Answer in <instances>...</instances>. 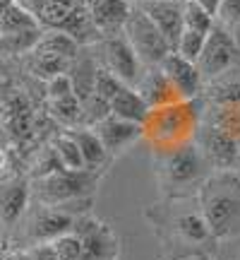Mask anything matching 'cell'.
I'll list each match as a JSON object with an SVG mask.
<instances>
[{
    "instance_id": "obj_1",
    "label": "cell",
    "mask_w": 240,
    "mask_h": 260,
    "mask_svg": "<svg viewBox=\"0 0 240 260\" xmlns=\"http://www.w3.org/2000/svg\"><path fill=\"white\" fill-rule=\"evenodd\" d=\"M123 34H125L128 41L132 44L135 53L139 56V60L147 65H161L173 53V48H171V44L166 41V37L158 31V27L149 19V15L139 8V5L130 12L128 22H125V27H123Z\"/></svg>"
},
{
    "instance_id": "obj_2",
    "label": "cell",
    "mask_w": 240,
    "mask_h": 260,
    "mask_svg": "<svg viewBox=\"0 0 240 260\" xmlns=\"http://www.w3.org/2000/svg\"><path fill=\"white\" fill-rule=\"evenodd\" d=\"M92 169H84V171H53L48 176L38 178V198L48 205H67L82 198L92 190L94 186V176L89 174Z\"/></svg>"
},
{
    "instance_id": "obj_3",
    "label": "cell",
    "mask_w": 240,
    "mask_h": 260,
    "mask_svg": "<svg viewBox=\"0 0 240 260\" xmlns=\"http://www.w3.org/2000/svg\"><path fill=\"white\" fill-rule=\"evenodd\" d=\"M240 48L235 39L226 31L223 27H216L209 31L207 44L202 48V56L197 58V68L204 77H219V75L228 73L233 65L238 63Z\"/></svg>"
},
{
    "instance_id": "obj_4",
    "label": "cell",
    "mask_w": 240,
    "mask_h": 260,
    "mask_svg": "<svg viewBox=\"0 0 240 260\" xmlns=\"http://www.w3.org/2000/svg\"><path fill=\"white\" fill-rule=\"evenodd\" d=\"M103 53H106V70H111L123 84H137L142 80L139 73V56L135 53L132 44L128 41L125 34H111L103 41Z\"/></svg>"
},
{
    "instance_id": "obj_5",
    "label": "cell",
    "mask_w": 240,
    "mask_h": 260,
    "mask_svg": "<svg viewBox=\"0 0 240 260\" xmlns=\"http://www.w3.org/2000/svg\"><path fill=\"white\" fill-rule=\"evenodd\" d=\"M183 5L185 0H139V8L166 37L171 48L176 51L183 37Z\"/></svg>"
},
{
    "instance_id": "obj_6",
    "label": "cell",
    "mask_w": 240,
    "mask_h": 260,
    "mask_svg": "<svg viewBox=\"0 0 240 260\" xmlns=\"http://www.w3.org/2000/svg\"><path fill=\"white\" fill-rule=\"evenodd\" d=\"M158 68L166 73V77L173 82V87L178 89V94L183 96L185 102H187V99H192L194 94L199 92L202 73H199L197 63L187 60V58H183L180 53H176V51H173V53H171L164 63L158 65Z\"/></svg>"
},
{
    "instance_id": "obj_7",
    "label": "cell",
    "mask_w": 240,
    "mask_h": 260,
    "mask_svg": "<svg viewBox=\"0 0 240 260\" xmlns=\"http://www.w3.org/2000/svg\"><path fill=\"white\" fill-rule=\"evenodd\" d=\"M89 15H92L94 27L99 29L101 34H118L120 29L125 27L130 12V0H92L89 5Z\"/></svg>"
},
{
    "instance_id": "obj_8",
    "label": "cell",
    "mask_w": 240,
    "mask_h": 260,
    "mask_svg": "<svg viewBox=\"0 0 240 260\" xmlns=\"http://www.w3.org/2000/svg\"><path fill=\"white\" fill-rule=\"evenodd\" d=\"M204 219L214 234H228L240 219V200L231 193H216L207 200Z\"/></svg>"
},
{
    "instance_id": "obj_9",
    "label": "cell",
    "mask_w": 240,
    "mask_h": 260,
    "mask_svg": "<svg viewBox=\"0 0 240 260\" xmlns=\"http://www.w3.org/2000/svg\"><path fill=\"white\" fill-rule=\"evenodd\" d=\"M142 130H144V125L118 118L113 113H108L106 118L96 123V135L101 138L106 152H118V149L128 147L132 140H137L142 135Z\"/></svg>"
},
{
    "instance_id": "obj_10",
    "label": "cell",
    "mask_w": 240,
    "mask_h": 260,
    "mask_svg": "<svg viewBox=\"0 0 240 260\" xmlns=\"http://www.w3.org/2000/svg\"><path fill=\"white\" fill-rule=\"evenodd\" d=\"M19 3L36 17L41 27L48 29H63L77 12V8H82L74 0H19Z\"/></svg>"
},
{
    "instance_id": "obj_11",
    "label": "cell",
    "mask_w": 240,
    "mask_h": 260,
    "mask_svg": "<svg viewBox=\"0 0 240 260\" xmlns=\"http://www.w3.org/2000/svg\"><path fill=\"white\" fill-rule=\"evenodd\" d=\"M139 94L144 96V102L149 104V109H164V106H171V104L185 102L161 68L147 73L139 80Z\"/></svg>"
},
{
    "instance_id": "obj_12",
    "label": "cell",
    "mask_w": 240,
    "mask_h": 260,
    "mask_svg": "<svg viewBox=\"0 0 240 260\" xmlns=\"http://www.w3.org/2000/svg\"><path fill=\"white\" fill-rule=\"evenodd\" d=\"M199 174H202V157H199V152L194 147L185 145V147H176L168 154L166 176L171 183L185 186V183H192Z\"/></svg>"
},
{
    "instance_id": "obj_13",
    "label": "cell",
    "mask_w": 240,
    "mask_h": 260,
    "mask_svg": "<svg viewBox=\"0 0 240 260\" xmlns=\"http://www.w3.org/2000/svg\"><path fill=\"white\" fill-rule=\"evenodd\" d=\"M111 113L118 116V118H125V121L144 125L149 121V116H151V109H149V104L144 102V96L137 89H132L130 84H123L120 92L113 96Z\"/></svg>"
},
{
    "instance_id": "obj_14",
    "label": "cell",
    "mask_w": 240,
    "mask_h": 260,
    "mask_svg": "<svg viewBox=\"0 0 240 260\" xmlns=\"http://www.w3.org/2000/svg\"><path fill=\"white\" fill-rule=\"evenodd\" d=\"M202 147L204 152L212 157L214 164L219 167H228L235 161V157L240 154V147H238V138H233L231 133L221 130L219 125H214L204 133L202 138Z\"/></svg>"
},
{
    "instance_id": "obj_15",
    "label": "cell",
    "mask_w": 240,
    "mask_h": 260,
    "mask_svg": "<svg viewBox=\"0 0 240 260\" xmlns=\"http://www.w3.org/2000/svg\"><path fill=\"white\" fill-rule=\"evenodd\" d=\"M74 226V219L70 212H65L60 207L56 210H44V212L36 214V219L31 224V236L36 239V241H53L58 236H63V234L72 232Z\"/></svg>"
},
{
    "instance_id": "obj_16",
    "label": "cell",
    "mask_w": 240,
    "mask_h": 260,
    "mask_svg": "<svg viewBox=\"0 0 240 260\" xmlns=\"http://www.w3.org/2000/svg\"><path fill=\"white\" fill-rule=\"evenodd\" d=\"M29 203V186L27 181H10L0 186V222L12 224L17 222L24 207Z\"/></svg>"
},
{
    "instance_id": "obj_17",
    "label": "cell",
    "mask_w": 240,
    "mask_h": 260,
    "mask_svg": "<svg viewBox=\"0 0 240 260\" xmlns=\"http://www.w3.org/2000/svg\"><path fill=\"white\" fill-rule=\"evenodd\" d=\"M36 53H48V56H58L65 58V60H72L77 58V51H79V41L72 39L67 31L63 29H51L46 34H41V39L34 46Z\"/></svg>"
},
{
    "instance_id": "obj_18",
    "label": "cell",
    "mask_w": 240,
    "mask_h": 260,
    "mask_svg": "<svg viewBox=\"0 0 240 260\" xmlns=\"http://www.w3.org/2000/svg\"><path fill=\"white\" fill-rule=\"evenodd\" d=\"M31 29H41V24L19 0L0 15V37L19 34V31H31Z\"/></svg>"
},
{
    "instance_id": "obj_19",
    "label": "cell",
    "mask_w": 240,
    "mask_h": 260,
    "mask_svg": "<svg viewBox=\"0 0 240 260\" xmlns=\"http://www.w3.org/2000/svg\"><path fill=\"white\" fill-rule=\"evenodd\" d=\"M53 149H56L63 169H67V171H84L87 169L82 149H79V145H77V140L72 135H58L53 140Z\"/></svg>"
},
{
    "instance_id": "obj_20",
    "label": "cell",
    "mask_w": 240,
    "mask_h": 260,
    "mask_svg": "<svg viewBox=\"0 0 240 260\" xmlns=\"http://www.w3.org/2000/svg\"><path fill=\"white\" fill-rule=\"evenodd\" d=\"M70 135L77 140V145L82 149V157H84V161H87V169H96L103 159H106V147H103L101 138H99L96 133H92V130H74Z\"/></svg>"
},
{
    "instance_id": "obj_21",
    "label": "cell",
    "mask_w": 240,
    "mask_h": 260,
    "mask_svg": "<svg viewBox=\"0 0 240 260\" xmlns=\"http://www.w3.org/2000/svg\"><path fill=\"white\" fill-rule=\"evenodd\" d=\"M183 29L190 31H199V34H209L214 29V17L209 12H204L199 5H194L192 0H185L183 5Z\"/></svg>"
},
{
    "instance_id": "obj_22",
    "label": "cell",
    "mask_w": 240,
    "mask_h": 260,
    "mask_svg": "<svg viewBox=\"0 0 240 260\" xmlns=\"http://www.w3.org/2000/svg\"><path fill=\"white\" fill-rule=\"evenodd\" d=\"M34 58H31V70L38 75V77H46V80H53L56 75H63L67 70V60L58 56H48V53H36L31 51Z\"/></svg>"
},
{
    "instance_id": "obj_23",
    "label": "cell",
    "mask_w": 240,
    "mask_h": 260,
    "mask_svg": "<svg viewBox=\"0 0 240 260\" xmlns=\"http://www.w3.org/2000/svg\"><path fill=\"white\" fill-rule=\"evenodd\" d=\"M60 260H84V243L74 232H67L51 241Z\"/></svg>"
},
{
    "instance_id": "obj_24",
    "label": "cell",
    "mask_w": 240,
    "mask_h": 260,
    "mask_svg": "<svg viewBox=\"0 0 240 260\" xmlns=\"http://www.w3.org/2000/svg\"><path fill=\"white\" fill-rule=\"evenodd\" d=\"M120 87H123V82H120L111 70H106V68H99V70H96V80H94V96H99L101 102L111 104L113 96L120 92Z\"/></svg>"
},
{
    "instance_id": "obj_25",
    "label": "cell",
    "mask_w": 240,
    "mask_h": 260,
    "mask_svg": "<svg viewBox=\"0 0 240 260\" xmlns=\"http://www.w3.org/2000/svg\"><path fill=\"white\" fill-rule=\"evenodd\" d=\"M207 37H209V34H199V31L183 29V37H180V44H178L176 53H180L183 58L197 63V58L202 56V48H204V44H207Z\"/></svg>"
},
{
    "instance_id": "obj_26",
    "label": "cell",
    "mask_w": 240,
    "mask_h": 260,
    "mask_svg": "<svg viewBox=\"0 0 240 260\" xmlns=\"http://www.w3.org/2000/svg\"><path fill=\"white\" fill-rule=\"evenodd\" d=\"M51 109L63 123H74L79 116H82V102L77 99V94H70V96H63V99H56L51 102Z\"/></svg>"
},
{
    "instance_id": "obj_27",
    "label": "cell",
    "mask_w": 240,
    "mask_h": 260,
    "mask_svg": "<svg viewBox=\"0 0 240 260\" xmlns=\"http://www.w3.org/2000/svg\"><path fill=\"white\" fill-rule=\"evenodd\" d=\"M178 229L190 241H202V239H207V234H209V224H207V219L197 217V214H185V217L178 219Z\"/></svg>"
},
{
    "instance_id": "obj_28",
    "label": "cell",
    "mask_w": 240,
    "mask_h": 260,
    "mask_svg": "<svg viewBox=\"0 0 240 260\" xmlns=\"http://www.w3.org/2000/svg\"><path fill=\"white\" fill-rule=\"evenodd\" d=\"M221 130L231 133L233 138H240V104H228L223 106V113L219 123H216Z\"/></svg>"
},
{
    "instance_id": "obj_29",
    "label": "cell",
    "mask_w": 240,
    "mask_h": 260,
    "mask_svg": "<svg viewBox=\"0 0 240 260\" xmlns=\"http://www.w3.org/2000/svg\"><path fill=\"white\" fill-rule=\"evenodd\" d=\"M74 94L72 87V77L70 75H56L53 80H48V99L56 102V99H63V96H70Z\"/></svg>"
},
{
    "instance_id": "obj_30",
    "label": "cell",
    "mask_w": 240,
    "mask_h": 260,
    "mask_svg": "<svg viewBox=\"0 0 240 260\" xmlns=\"http://www.w3.org/2000/svg\"><path fill=\"white\" fill-rule=\"evenodd\" d=\"M216 17L228 27H240V0H221Z\"/></svg>"
},
{
    "instance_id": "obj_31",
    "label": "cell",
    "mask_w": 240,
    "mask_h": 260,
    "mask_svg": "<svg viewBox=\"0 0 240 260\" xmlns=\"http://www.w3.org/2000/svg\"><path fill=\"white\" fill-rule=\"evenodd\" d=\"M221 104H240V75L235 80H228V82L221 84V89H219V96H216Z\"/></svg>"
},
{
    "instance_id": "obj_32",
    "label": "cell",
    "mask_w": 240,
    "mask_h": 260,
    "mask_svg": "<svg viewBox=\"0 0 240 260\" xmlns=\"http://www.w3.org/2000/svg\"><path fill=\"white\" fill-rule=\"evenodd\" d=\"M29 258H31V260H60V258H58V253H56V248L51 246V241H48V243H38L36 248L29 253Z\"/></svg>"
},
{
    "instance_id": "obj_33",
    "label": "cell",
    "mask_w": 240,
    "mask_h": 260,
    "mask_svg": "<svg viewBox=\"0 0 240 260\" xmlns=\"http://www.w3.org/2000/svg\"><path fill=\"white\" fill-rule=\"evenodd\" d=\"M192 3L194 5H199L204 12H209L212 17H216V12H219V8H221V0H192Z\"/></svg>"
},
{
    "instance_id": "obj_34",
    "label": "cell",
    "mask_w": 240,
    "mask_h": 260,
    "mask_svg": "<svg viewBox=\"0 0 240 260\" xmlns=\"http://www.w3.org/2000/svg\"><path fill=\"white\" fill-rule=\"evenodd\" d=\"M15 3H17V0H0V15H3V12H5L8 8H12Z\"/></svg>"
},
{
    "instance_id": "obj_35",
    "label": "cell",
    "mask_w": 240,
    "mask_h": 260,
    "mask_svg": "<svg viewBox=\"0 0 240 260\" xmlns=\"http://www.w3.org/2000/svg\"><path fill=\"white\" fill-rule=\"evenodd\" d=\"M3 260H31V258L24 255V253H12V255H8V258H3Z\"/></svg>"
},
{
    "instance_id": "obj_36",
    "label": "cell",
    "mask_w": 240,
    "mask_h": 260,
    "mask_svg": "<svg viewBox=\"0 0 240 260\" xmlns=\"http://www.w3.org/2000/svg\"><path fill=\"white\" fill-rule=\"evenodd\" d=\"M5 164H8V157H5V152H3V149H0V171H3V169H5Z\"/></svg>"
},
{
    "instance_id": "obj_37",
    "label": "cell",
    "mask_w": 240,
    "mask_h": 260,
    "mask_svg": "<svg viewBox=\"0 0 240 260\" xmlns=\"http://www.w3.org/2000/svg\"><path fill=\"white\" fill-rule=\"evenodd\" d=\"M74 3H77V5H87V0H74Z\"/></svg>"
},
{
    "instance_id": "obj_38",
    "label": "cell",
    "mask_w": 240,
    "mask_h": 260,
    "mask_svg": "<svg viewBox=\"0 0 240 260\" xmlns=\"http://www.w3.org/2000/svg\"><path fill=\"white\" fill-rule=\"evenodd\" d=\"M101 260H113V258H101Z\"/></svg>"
},
{
    "instance_id": "obj_39",
    "label": "cell",
    "mask_w": 240,
    "mask_h": 260,
    "mask_svg": "<svg viewBox=\"0 0 240 260\" xmlns=\"http://www.w3.org/2000/svg\"><path fill=\"white\" fill-rule=\"evenodd\" d=\"M238 147H240V138H238Z\"/></svg>"
},
{
    "instance_id": "obj_40",
    "label": "cell",
    "mask_w": 240,
    "mask_h": 260,
    "mask_svg": "<svg viewBox=\"0 0 240 260\" xmlns=\"http://www.w3.org/2000/svg\"><path fill=\"white\" fill-rule=\"evenodd\" d=\"M89 3H92V0H87V5H89Z\"/></svg>"
},
{
    "instance_id": "obj_41",
    "label": "cell",
    "mask_w": 240,
    "mask_h": 260,
    "mask_svg": "<svg viewBox=\"0 0 240 260\" xmlns=\"http://www.w3.org/2000/svg\"><path fill=\"white\" fill-rule=\"evenodd\" d=\"M238 29H240V27H238Z\"/></svg>"
}]
</instances>
